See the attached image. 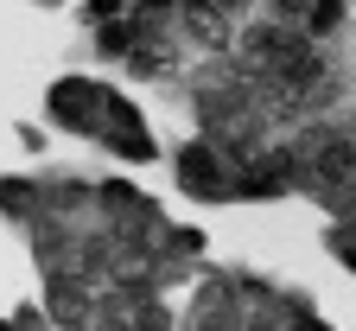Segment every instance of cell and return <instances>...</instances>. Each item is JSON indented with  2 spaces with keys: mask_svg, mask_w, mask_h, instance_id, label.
I'll return each mask as SVG.
<instances>
[{
  "mask_svg": "<svg viewBox=\"0 0 356 331\" xmlns=\"http://www.w3.org/2000/svg\"><path fill=\"white\" fill-rule=\"evenodd\" d=\"M89 331H134V325H127V312H102V306H96V318H89Z\"/></svg>",
  "mask_w": 356,
  "mask_h": 331,
  "instance_id": "5",
  "label": "cell"
},
{
  "mask_svg": "<svg viewBox=\"0 0 356 331\" xmlns=\"http://www.w3.org/2000/svg\"><path fill=\"white\" fill-rule=\"evenodd\" d=\"M248 7V0H216V13H242Z\"/></svg>",
  "mask_w": 356,
  "mask_h": 331,
  "instance_id": "6",
  "label": "cell"
},
{
  "mask_svg": "<svg viewBox=\"0 0 356 331\" xmlns=\"http://www.w3.org/2000/svg\"><path fill=\"white\" fill-rule=\"evenodd\" d=\"M178 185L197 198H229L236 192V166H222V153L210 147V140H197V147L178 153Z\"/></svg>",
  "mask_w": 356,
  "mask_h": 331,
  "instance_id": "1",
  "label": "cell"
},
{
  "mask_svg": "<svg viewBox=\"0 0 356 331\" xmlns=\"http://www.w3.org/2000/svg\"><path fill=\"white\" fill-rule=\"evenodd\" d=\"M51 102H58V109H70V115H64V128H96V115H83V109H96L102 96H96L89 83H64Z\"/></svg>",
  "mask_w": 356,
  "mask_h": 331,
  "instance_id": "2",
  "label": "cell"
},
{
  "mask_svg": "<svg viewBox=\"0 0 356 331\" xmlns=\"http://www.w3.org/2000/svg\"><path fill=\"white\" fill-rule=\"evenodd\" d=\"M242 331H286V318H280V312H248Z\"/></svg>",
  "mask_w": 356,
  "mask_h": 331,
  "instance_id": "4",
  "label": "cell"
},
{
  "mask_svg": "<svg viewBox=\"0 0 356 331\" xmlns=\"http://www.w3.org/2000/svg\"><path fill=\"white\" fill-rule=\"evenodd\" d=\"M127 325L134 331H172V312L159 300H140V306H127Z\"/></svg>",
  "mask_w": 356,
  "mask_h": 331,
  "instance_id": "3",
  "label": "cell"
}]
</instances>
